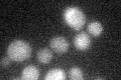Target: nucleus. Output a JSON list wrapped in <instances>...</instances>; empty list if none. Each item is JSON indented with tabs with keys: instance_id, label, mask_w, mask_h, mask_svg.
Instances as JSON below:
<instances>
[{
	"instance_id": "8",
	"label": "nucleus",
	"mask_w": 121,
	"mask_h": 80,
	"mask_svg": "<svg viewBox=\"0 0 121 80\" xmlns=\"http://www.w3.org/2000/svg\"><path fill=\"white\" fill-rule=\"evenodd\" d=\"M52 59V53L50 49L48 48H43L37 52V60L43 63V64H48L51 62Z\"/></svg>"
},
{
	"instance_id": "5",
	"label": "nucleus",
	"mask_w": 121,
	"mask_h": 80,
	"mask_svg": "<svg viewBox=\"0 0 121 80\" xmlns=\"http://www.w3.org/2000/svg\"><path fill=\"white\" fill-rule=\"evenodd\" d=\"M39 77V70L35 66H26L22 70L21 79L23 80H36Z\"/></svg>"
},
{
	"instance_id": "6",
	"label": "nucleus",
	"mask_w": 121,
	"mask_h": 80,
	"mask_svg": "<svg viewBox=\"0 0 121 80\" xmlns=\"http://www.w3.org/2000/svg\"><path fill=\"white\" fill-rule=\"evenodd\" d=\"M44 79L45 80H64L66 79L65 71L63 69H59V68L52 69L44 76Z\"/></svg>"
},
{
	"instance_id": "10",
	"label": "nucleus",
	"mask_w": 121,
	"mask_h": 80,
	"mask_svg": "<svg viewBox=\"0 0 121 80\" xmlns=\"http://www.w3.org/2000/svg\"><path fill=\"white\" fill-rule=\"evenodd\" d=\"M10 64V57H3L1 59V67L5 68Z\"/></svg>"
},
{
	"instance_id": "4",
	"label": "nucleus",
	"mask_w": 121,
	"mask_h": 80,
	"mask_svg": "<svg viewBox=\"0 0 121 80\" xmlns=\"http://www.w3.org/2000/svg\"><path fill=\"white\" fill-rule=\"evenodd\" d=\"M74 44L78 50H81V51L87 50V49L90 47V44H91V40H90L89 35L85 32L78 33L77 35L74 37Z\"/></svg>"
},
{
	"instance_id": "7",
	"label": "nucleus",
	"mask_w": 121,
	"mask_h": 80,
	"mask_svg": "<svg viewBox=\"0 0 121 80\" xmlns=\"http://www.w3.org/2000/svg\"><path fill=\"white\" fill-rule=\"evenodd\" d=\"M87 30H88V32L91 34V35L98 37V36L101 35L102 32H103V26H102V24L100 22L92 21L88 24V26H87Z\"/></svg>"
},
{
	"instance_id": "3",
	"label": "nucleus",
	"mask_w": 121,
	"mask_h": 80,
	"mask_svg": "<svg viewBox=\"0 0 121 80\" xmlns=\"http://www.w3.org/2000/svg\"><path fill=\"white\" fill-rule=\"evenodd\" d=\"M50 46L56 53H65L69 49V42L67 41L65 37L56 36L51 40Z\"/></svg>"
},
{
	"instance_id": "2",
	"label": "nucleus",
	"mask_w": 121,
	"mask_h": 80,
	"mask_svg": "<svg viewBox=\"0 0 121 80\" xmlns=\"http://www.w3.org/2000/svg\"><path fill=\"white\" fill-rule=\"evenodd\" d=\"M64 18L67 24L75 30L82 29L86 23L85 13L78 7H68L64 13Z\"/></svg>"
},
{
	"instance_id": "1",
	"label": "nucleus",
	"mask_w": 121,
	"mask_h": 80,
	"mask_svg": "<svg viewBox=\"0 0 121 80\" xmlns=\"http://www.w3.org/2000/svg\"><path fill=\"white\" fill-rule=\"evenodd\" d=\"M7 54L13 61H24L31 55V47L22 40H15L9 44Z\"/></svg>"
},
{
	"instance_id": "9",
	"label": "nucleus",
	"mask_w": 121,
	"mask_h": 80,
	"mask_svg": "<svg viewBox=\"0 0 121 80\" xmlns=\"http://www.w3.org/2000/svg\"><path fill=\"white\" fill-rule=\"evenodd\" d=\"M69 76L72 80L83 79V71L79 67H72L69 71Z\"/></svg>"
}]
</instances>
